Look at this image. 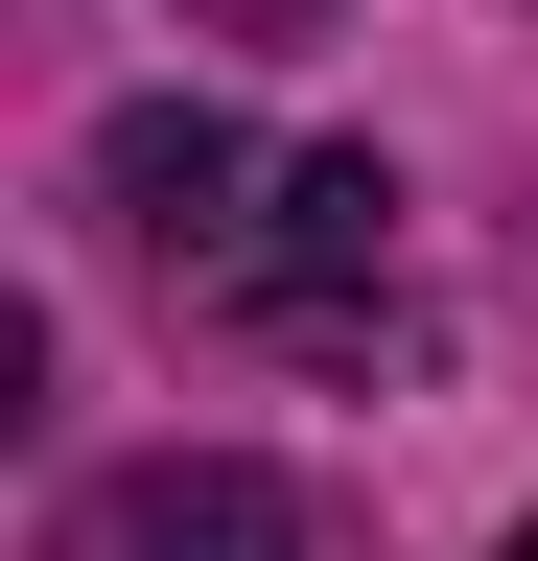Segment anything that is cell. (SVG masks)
<instances>
[{"instance_id":"obj_2","label":"cell","mask_w":538,"mask_h":561,"mask_svg":"<svg viewBox=\"0 0 538 561\" xmlns=\"http://www.w3.org/2000/svg\"><path fill=\"white\" fill-rule=\"evenodd\" d=\"M375 257H398V164H375V140H328V164H282V210H257L234 328H282V351H375Z\"/></svg>"},{"instance_id":"obj_1","label":"cell","mask_w":538,"mask_h":561,"mask_svg":"<svg viewBox=\"0 0 538 561\" xmlns=\"http://www.w3.org/2000/svg\"><path fill=\"white\" fill-rule=\"evenodd\" d=\"M94 187H117V234H141L164 280H257V210H282V164L211 117V94H141V117H94Z\"/></svg>"},{"instance_id":"obj_3","label":"cell","mask_w":538,"mask_h":561,"mask_svg":"<svg viewBox=\"0 0 538 561\" xmlns=\"http://www.w3.org/2000/svg\"><path fill=\"white\" fill-rule=\"evenodd\" d=\"M94 538H117V561H305V515H282L257 468H141Z\"/></svg>"},{"instance_id":"obj_5","label":"cell","mask_w":538,"mask_h":561,"mask_svg":"<svg viewBox=\"0 0 538 561\" xmlns=\"http://www.w3.org/2000/svg\"><path fill=\"white\" fill-rule=\"evenodd\" d=\"M492 561H538V515H515V538H492Z\"/></svg>"},{"instance_id":"obj_4","label":"cell","mask_w":538,"mask_h":561,"mask_svg":"<svg viewBox=\"0 0 538 561\" xmlns=\"http://www.w3.org/2000/svg\"><path fill=\"white\" fill-rule=\"evenodd\" d=\"M211 24H257V47H305V24H328V0H211Z\"/></svg>"}]
</instances>
